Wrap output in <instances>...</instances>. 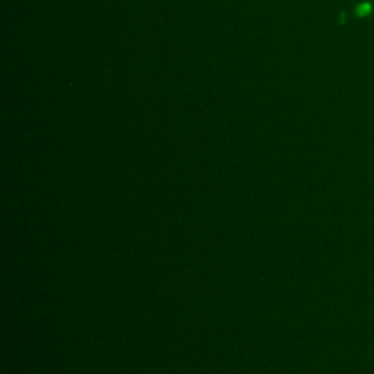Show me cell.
Listing matches in <instances>:
<instances>
[{
	"mask_svg": "<svg viewBox=\"0 0 374 374\" xmlns=\"http://www.w3.org/2000/svg\"><path fill=\"white\" fill-rule=\"evenodd\" d=\"M369 10H370V6H369V4H361V6L358 7L357 13H358V15H364V13H367Z\"/></svg>",
	"mask_w": 374,
	"mask_h": 374,
	"instance_id": "6da1fadb",
	"label": "cell"
}]
</instances>
